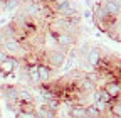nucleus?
Masks as SVG:
<instances>
[{"instance_id":"nucleus-13","label":"nucleus","mask_w":121,"mask_h":118,"mask_svg":"<svg viewBox=\"0 0 121 118\" xmlns=\"http://www.w3.org/2000/svg\"><path fill=\"white\" fill-rule=\"evenodd\" d=\"M84 116H86V106L74 105L71 108V118H84Z\"/></svg>"},{"instance_id":"nucleus-10","label":"nucleus","mask_w":121,"mask_h":118,"mask_svg":"<svg viewBox=\"0 0 121 118\" xmlns=\"http://www.w3.org/2000/svg\"><path fill=\"white\" fill-rule=\"evenodd\" d=\"M101 5L106 9V12H108V14H109V15H111L113 19L119 17V14H121V9L116 5V2H114V0H103V2H101Z\"/></svg>"},{"instance_id":"nucleus-17","label":"nucleus","mask_w":121,"mask_h":118,"mask_svg":"<svg viewBox=\"0 0 121 118\" xmlns=\"http://www.w3.org/2000/svg\"><path fill=\"white\" fill-rule=\"evenodd\" d=\"M49 4H52V9L54 7H57V5H60V4H64V2H67V0H47Z\"/></svg>"},{"instance_id":"nucleus-4","label":"nucleus","mask_w":121,"mask_h":118,"mask_svg":"<svg viewBox=\"0 0 121 118\" xmlns=\"http://www.w3.org/2000/svg\"><path fill=\"white\" fill-rule=\"evenodd\" d=\"M56 44H57V47L59 49H64V51H71L74 49L76 46V37L67 34V32H60L56 36Z\"/></svg>"},{"instance_id":"nucleus-14","label":"nucleus","mask_w":121,"mask_h":118,"mask_svg":"<svg viewBox=\"0 0 121 118\" xmlns=\"http://www.w3.org/2000/svg\"><path fill=\"white\" fill-rule=\"evenodd\" d=\"M109 115H111L113 118H121V105H118V103L114 101L113 105H111V111H109Z\"/></svg>"},{"instance_id":"nucleus-18","label":"nucleus","mask_w":121,"mask_h":118,"mask_svg":"<svg viewBox=\"0 0 121 118\" xmlns=\"http://www.w3.org/2000/svg\"><path fill=\"white\" fill-rule=\"evenodd\" d=\"M4 42H5V36H4V32H2V29H0V47L4 46Z\"/></svg>"},{"instance_id":"nucleus-15","label":"nucleus","mask_w":121,"mask_h":118,"mask_svg":"<svg viewBox=\"0 0 121 118\" xmlns=\"http://www.w3.org/2000/svg\"><path fill=\"white\" fill-rule=\"evenodd\" d=\"M82 17L87 19V20H91V19H93V9H86V10H82Z\"/></svg>"},{"instance_id":"nucleus-7","label":"nucleus","mask_w":121,"mask_h":118,"mask_svg":"<svg viewBox=\"0 0 121 118\" xmlns=\"http://www.w3.org/2000/svg\"><path fill=\"white\" fill-rule=\"evenodd\" d=\"M19 101L22 105H35V96L27 86H19Z\"/></svg>"},{"instance_id":"nucleus-12","label":"nucleus","mask_w":121,"mask_h":118,"mask_svg":"<svg viewBox=\"0 0 121 118\" xmlns=\"http://www.w3.org/2000/svg\"><path fill=\"white\" fill-rule=\"evenodd\" d=\"M20 2L19 0H5V2L0 4V9H2L4 12H17L20 9Z\"/></svg>"},{"instance_id":"nucleus-16","label":"nucleus","mask_w":121,"mask_h":118,"mask_svg":"<svg viewBox=\"0 0 121 118\" xmlns=\"http://www.w3.org/2000/svg\"><path fill=\"white\" fill-rule=\"evenodd\" d=\"M7 57H9V54L2 49V47H0V64H2V63H5L7 61Z\"/></svg>"},{"instance_id":"nucleus-2","label":"nucleus","mask_w":121,"mask_h":118,"mask_svg":"<svg viewBox=\"0 0 121 118\" xmlns=\"http://www.w3.org/2000/svg\"><path fill=\"white\" fill-rule=\"evenodd\" d=\"M2 49L9 54V56H13V57H17V56H22L25 54V49H24V44L19 41V39H5L4 42V46Z\"/></svg>"},{"instance_id":"nucleus-5","label":"nucleus","mask_w":121,"mask_h":118,"mask_svg":"<svg viewBox=\"0 0 121 118\" xmlns=\"http://www.w3.org/2000/svg\"><path fill=\"white\" fill-rule=\"evenodd\" d=\"M2 96L5 103H20L19 101V86L15 84H2Z\"/></svg>"},{"instance_id":"nucleus-22","label":"nucleus","mask_w":121,"mask_h":118,"mask_svg":"<svg viewBox=\"0 0 121 118\" xmlns=\"http://www.w3.org/2000/svg\"><path fill=\"white\" fill-rule=\"evenodd\" d=\"M114 2H116V5H118V7L121 9V0H114Z\"/></svg>"},{"instance_id":"nucleus-11","label":"nucleus","mask_w":121,"mask_h":118,"mask_svg":"<svg viewBox=\"0 0 121 118\" xmlns=\"http://www.w3.org/2000/svg\"><path fill=\"white\" fill-rule=\"evenodd\" d=\"M27 73H29L30 84L39 86V84H40V78H39V64H27Z\"/></svg>"},{"instance_id":"nucleus-3","label":"nucleus","mask_w":121,"mask_h":118,"mask_svg":"<svg viewBox=\"0 0 121 118\" xmlns=\"http://www.w3.org/2000/svg\"><path fill=\"white\" fill-rule=\"evenodd\" d=\"M47 5L42 0H34V2H29L25 5H22V10L27 14L30 19H37V17H42V12H44V7Z\"/></svg>"},{"instance_id":"nucleus-21","label":"nucleus","mask_w":121,"mask_h":118,"mask_svg":"<svg viewBox=\"0 0 121 118\" xmlns=\"http://www.w3.org/2000/svg\"><path fill=\"white\" fill-rule=\"evenodd\" d=\"M114 101H116V103H118V105H121V95H119V96H118V98H116V100H114Z\"/></svg>"},{"instance_id":"nucleus-6","label":"nucleus","mask_w":121,"mask_h":118,"mask_svg":"<svg viewBox=\"0 0 121 118\" xmlns=\"http://www.w3.org/2000/svg\"><path fill=\"white\" fill-rule=\"evenodd\" d=\"M86 61H87V64L91 66V69H98V68L101 66V61H103V52H101V49L91 46Z\"/></svg>"},{"instance_id":"nucleus-9","label":"nucleus","mask_w":121,"mask_h":118,"mask_svg":"<svg viewBox=\"0 0 121 118\" xmlns=\"http://www.w3.org/2000/svg\"><path fill=\"white\" fill-rule=\"evenodd\" d=\"M39 78H40V84H49L52 79V68L45 63H39Z\"/></svg>"},{"instance_id":"nucleus-24","label":"nucleus","mask_w":121,"mask_h":118,"mask_svg":"<svg viewBox=\"0 0 121 118\" xmlns=\"http://www.w3.org/2000/svg\"><path fill=\"white\" fill-rule=\"evenodd\" d=\"M119 17H121V14H119Z\"/></svg>"},{"instance_id":"nucleus-23","label":"nucleus","mask_w":121,"mask_h":118,"mask_svg":"<svg viewBox=\"0 0 121 118\" xmlns=\"http://www.w3.org/2000/svg\"><path fill=\"white\" fill-rule=\"evenodd\" d=\"M0 91H2V84H0Z\"/></svg>"},{"instance_id":"nucleus-19","label":"nucleus","mask_w":121,"mask_h":118,"mask_svg":"<svg viewBox=\"0 0 121 118\" xmlns=\"http://www.w3.org/2000/svg\"><path fill=\"white\" fill-rule=\"evenodd\" d=\"M84 4L87 9H93V0H84Z\"/></svg>"},{"instance_id":"nucleus-20","label":"nucleus","mask_w":121,"mask_h":118,"mask_svg":"<svg viewBox=\"0 0 121 118\" xmlns=\"http://www.w3.org/2000/svg\"><path fill=\"white\" fill-rule=\"evenodd\" d=\"M20 2V5H25V4H29V2H34V0H19Z\"/></svg>"},{"instance_id":"nucleus-8","label":"nucleus","mask_w":121,"mask_h":118,"mask_svg":"<svg viewBox=\"0 0 121 118\" xmlns=\"http://www.w3.org/2000/svg\"><path fill=\"white\" fill-rule=\"evenodd\" d=\"M103 90H104L106 93H109V96H111L113 100H116V98L121 95V84H119V81H116V79L106 81V83L103 84Z\"/></svg>"},{"instance_id":"nucleus-1","label":"nucleus","mask_w":121,"mask_h":118,"mask_svg":"<svg viewBox=\"0 0 121 118\" xmlns=\"http://www.w3.org/2000/svg\"><path fill=\"white\" fill-rule=\"evenodd\" d=\"M66 57H67V51L54 47V49L47 51V66H51L52 69H59L64 66Z\"/></svg>"}]
</instances>
